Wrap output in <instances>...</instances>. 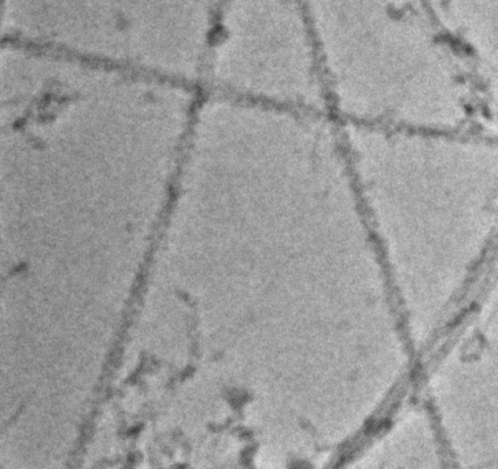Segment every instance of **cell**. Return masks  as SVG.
Here are the masks:
<instances>
[{
  "label": "cell",
  "instance_id": "1",
  "mask_svg": "<svg viewBox=\"0 0 498 469\" xmlns=\"http://www.w3.org/2000/svg\"><path fill=\"white\" fill-rule=\"evenodd\" d=\"M351 183L413 346L445 327L498 189L493 156L448 130L346 127Z\"/></svg>",
  "mask_w": 498,
  "mask_h": 469
}]
</instances>
